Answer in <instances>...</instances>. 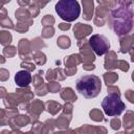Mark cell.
<instances>
[{"label":"cell","mask_w":134,"mask_h":134,"mask_svg":"<svg viewBox=\"0 0 134 134\" xmlns=\"http://www.w3.org/2000/svg\"><path fill=\"white\" fill-rule=\"evenodd\" d=\"M76 90L86 98H93L100 92V80L93 74L83 75L75 83Z\"/></svg>","instance_id":"6da1fadb"},{"label":"cell","mask_w":134,"mask_h":134,"mask_svg":"<svg viewBox=\"0 0 134 134\" xmlns=\"http://www.w3.org/2000/svg\"><path fill=\"white\" fill-rule=\"evenodd\" d=\"M55 12L61 19L71 22L80 16L81 7L75 0H61L55 4Z\"/></svg>","instance_id":"7a4b0ae2"},{"label":"cell","mask_w":134,"mask_h":134,"mask_svg":"<svg viewBox=\"0 0 134 134\" xmlns=\"http://www.w3.org/2000/svg\"><path fill=\"white\" fill-rule=\"evenodd\" d=\"M102 105H103L105 113L109 116L119 115L125 109V105L120 100V97H119L118 94H109V95H107L104 98Z\"/></svg>","instance_id":"3957f363"},{"label":"cell","mask_w":134,"mask_h":134,"mask_svg":"<svg viewBox=\"0 0 134 134\" xmlns=\"http://www.w3.org/2000/svg\"><path fill=\"white\" fill-rule=\"evenodd\" d=\"M15 81L17 83L18 86L20 87H24V86H27L30 81H31V75L29 74V72L27 71H19L16 73V76H15Z\"/></svg>","instance_id":"277c9868"}]
</instances>
